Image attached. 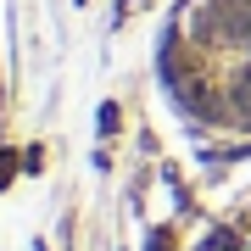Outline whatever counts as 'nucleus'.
Returning <instances> with one entry per match:
<instances>
[{"instance_id":"1","label":"nucleus","mask_w":251,"mask_h":251,"mask_svg":"<svg viewBox=\"0 0 251 251\" xmlns=\"http://www.w3.org/2000/svg\"><path fill=\"white\" fill-rule=\"evenodd\" d=\"M184 106L224 128H251V0H201L173 39Z\"/></svg>"}]
</instances>
